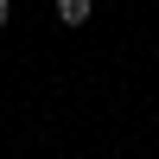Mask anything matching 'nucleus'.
<instances>
[{"label": "nucleus", "instance_id": "f03ea898", "mask_svg": "<svg viewBox=\"0 0 159 159\" xmlns=\"http://www.w3.org/2000/svg\"><path fill=\"white\" fill-rule=\"evenodd\" d=\"M7 19H13V0H0V25H7Z\"/></svg>", "mask_w": 159, "mask_h": 159}, {"label": "nucleus", "instance_id": "f257e3e1", "mask_svg": "<svg viewBox=\"0 0 159 159\" xmlns=\"http://www.w3.org/2000/svg\"><path fill=\"white\" fill-rule=\"evenodd\" d=\"M89 13H96V0H57V19L64 25H89Z\"/></svg>", "mask_w": 159, "mask_h": 159}]
</instances>
